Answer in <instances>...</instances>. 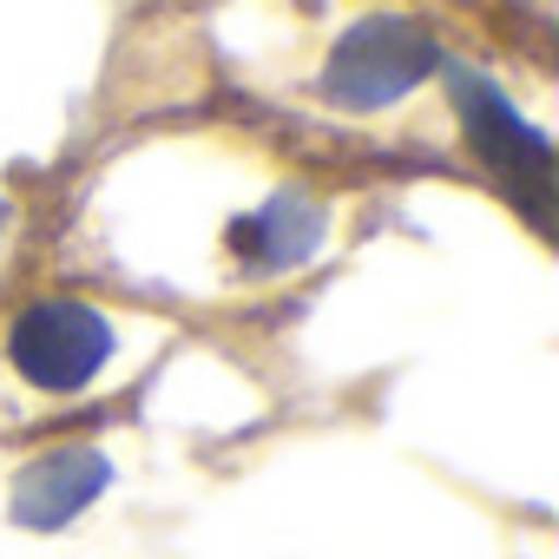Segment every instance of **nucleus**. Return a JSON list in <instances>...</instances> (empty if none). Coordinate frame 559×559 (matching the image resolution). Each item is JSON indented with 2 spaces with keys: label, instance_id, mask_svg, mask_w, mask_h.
Masks as SVG:
<instances>
[{
  "label": "nucleus",
  "instance_id": "1",
  "mask_svg": "<svg viewBox=\"0 0 559 559\" xmlns=\"http://www.w3.org/2000/svg\"><path fill=\"white\" fill-rule=\"evenodd\" d=\"M112 323L93 310V304H73V297H40L14 317V336H8V356L14 369L47 389V395H73L86 389L106 362H112Z\"/></svg>",
  "mask_w": 559,
  "mask_h": 559
},
{
  "label": "nucleus",
  "instance_id": "2",
  "mask_svg": "<svg viewBox=\"0 0 559 559\" xmlns=\"http://www.w3.org/2000/svg\"><path fill=\"white\" fill-rule=\"evenodd\" d=\"M441 67V47L415 27V21H395V14H376L362 27H349L330 53V99L343 106H389L402 93H415L428 73Z\"/></svg>",
  "mask_w": 559,
  "mask_h": 559
},
{
  "label": "nucleus",
  "instance_id": "3",
  "mask_svg": "<svg viewBox=\"0 0 559 559\" xmlns=\"http://www.w3.org/2000/svg\"><path fill=\"white\" fill-rule=\"evenodd\" d=\"M454 93H461V119H467V139L480 145V158H487L493 171H507V178L526 191L533 217L546 224V171H552L546 132H533V126H526L493 86H480L474 73H454Z\"/></svg>",
  "mask_w": 559,
  "mask_h": 559
},
{
  "label": "nucleus",
  "instance_id": "4",
  "mask_svg": "<svg viewBox=\"0 0 559 559\" xmlns=\"http://www.w3.org/2000/svg\"><path fill=\"white\" fill-rule=\"evenodd\" d=\"M106 474H112V467H106L99 448H53V454H40V461L21 474V487H14V520L53 533V526H67V520L106 487Z\"/></svg>",
  "mask_w": 559,
  "mask_h": 559
},
{
  "label": "nucleus",
  "instance_id": "5",
  "mask_svg": "<svg viewBox=\"0 0 559 559\" xmlns=\"http://www.w3.org/2000/svg\"><path fill=\"white\" fill-rule=\"evenodd\" d=\"M317 230H323V211H317L310 198L284 191V198H270L263 211H250V217L230 230V243H237L250 263H263V270H284V263L310 257Z\"/></svg>",
  "mask_w": 559,
  "mask_h": 559
}]
</instances>
